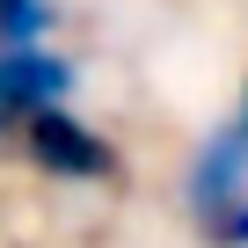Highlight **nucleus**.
I'll return each mask as SVG.
<instances>
[{
	"label": "nucleus",
	"instance_id": "obj_1",
	"mask_svg": "<svg viewBox=\"0 0 248 248\" xmlns=\"http://www.w3.org/2000/svg\"><path fill=\"white\" fill-rule=\"evenodd\" d=\"M22 154L44 168V175H59V183H109L124 161H117V146L95 132V124H80L73 109H51V117H37L30 132H22Z\"/></svg>",
	"mask_w": 248,
	"mask_h": 248
},
{
	"label": "nucleus",
	"instance_id": "obj_2",
	"mask_svg": "<svg viewBox=\"0 0 248 248\" xmlns=\"http://www.w3.org/2000/svg\"><path fill=\"white\" fill-rule=\"evenodd\" d=\"M66 95H73V66L59 51H44V44L37 51H0V139L30 132L51 109H66Z\"/></svg>",
	"mask_w": 248,
	"mask_h": 248
},
{
	"label": "nucleus",
	"instance_id": "obj_3",
	"mask_svg": "<svg viewBox=\"0 0 248 248\" xmlns=\"http://www.w3.org/2000/svg\"><path fill=\"white\" fill-rule=\"evenodd\" d=\"M183 197H190V212H212L226 197H248V124H219V132L190 154Z\"/></svg>",
	"mask_w": 248,
	"mask_h": 248
},
{
	"label": "nucleus",
	"instance_id": "obj_4",
	"mask_svg": "<svg viewBox=\"0 0 248 248\" xmlns=\"http://www.w3.org/2000/svg\"><path fill=\"white\" fill-rule=\"evenodd\" d=\"M51 30V0H0V51H37Z\"/></svg>",
	"mask_w": 248,
	"mask_h": 248
},
{
	"label": "nucleus",
	"instance_id": "obj_5",
	"mask_svg": "<svg viewBox=\"0 0 248 248\" xmlns=\"http://www.w3.org/2000/svg\"><path fill=\"white\" fill-rule=\"evenodd\" d=\"M190 226H197L204 248H248V197H226L212 212H190Z\"/></svg>",
	"mask_w": 248,
	"mask_h": 248
},
{
	"label": "nucleus",
	"instance_id": "obj_6",
	"mask_svg": "<svg viewBox=\"0 0 248 248\" xmlns=\"http://www.w3.org/2000/svg\"><path fill=\"white\" fill-rule=\"evenodd\" d=\"M241 124H248V95H241Z\"/></svg>",
	"mask_w": 248,
	"mask_h": 248
}]
</instances>
